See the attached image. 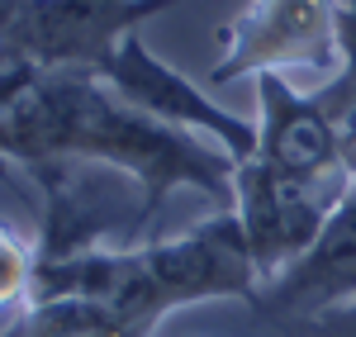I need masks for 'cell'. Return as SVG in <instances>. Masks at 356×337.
I'll return each mask as SVG.
<instances>
[{
    "label": "cell",
    "instance_id": "obj_6",
    "mask_svg": "<svg viewBox=\"0 0 356 337\" xmlns=\"http://www.w3.org/2000/svg\"><path fill=\"white\" fill-rule=\"evenodd\" d=\"M100 81H110L134 110L152 114V119H162L171 129H191L200 138L219 142L223 152L233 157V167L257 152L261 129L247 124V119H238V114H228L223 105H214L209 90H200L191 76H181V72L166 67L157 53H147V43H143L138 33H129V38L119 43V53H114L110 67L100 72Z\"/></svg>",
    "mask_w": 356,
    "mask_h": 337
},
{
    "label": "cell",
    "instance_id": "obj_5",
    "mask_svg": "<svg viewBox=\"0 0 356 337\" xmlns=\"http://www.w3.org/2000/svg\"><path fill=\"white\" fill-rule=\"evenodd\" d=\"M257 105H261V124H257L261 138L252 157H261L285 181L304 186L309 195L337 209L352 195L356 181L342 167L337 133H332V119L323 114L318 95H304L280 72H266V76H257Z\"/></svg>",
    "mask_w": 356,
    "mask_h": 337
},
{
    "label": "cell",
    "instance_id": "obj_8",
    "mask_svg": "<svg viewBox=\"0 0 356 337\" xmlns=\"http://www.w3.org/2000/svg\"><path fill=\"white\" fill-rule=\"evenodd\" d=\"M356 299V186L328 214V224L318 233V243L285 266L275 281L261 285L257 313L266 318H318V313L337 309Z\"/></svg>",
    "mask_w": 356,
    "mask_h": 337
},
{
    "label": "cell",
    "instance_id": "obj_7",
    "mask_svg": "<svg viewBox=\"0 0 356 337\" xmlns=\"http://www.w3.org/2000/svg\"><path fill=\"white\" fill-rule=\"evenodd\" d=\"M328 214L332 204L309 195L295 181H285L261 157H247L233 167V219H238L247 252L261 271V285L275 281L285 266H295L318 243Z\"/></svg>",
    "mask_w": 356,
    "mask_h": 337
},
{
    "label": "cell",
    "instance_id": "obj_9",
    "mask_svg": "<svg viewBox=\"0 0 356 337\" xmlns=\"http://www.w3.org/2000/svg\"><path fill=\"white\" fill-rule=\"evenodd\" d=\"M19 337H134L105 304L81 299V295H57V299H33L15 318Z\"/></svg>",
    "mask_w": 356,
    "mask_h": 337
},
{
    "label": "cell",
    "instance_id": "obj_4",
    "mask_svg": "<svg viewBox=\"0 0 356 337\" xmlns=\"http://www.w3.org/2000/svg\"><path fill=\"white\" fill-rule=\"evenodd\" d=\"M342 72V0H247L219 28L209 85L257 81L266 72Z\"/></svg>",
    "mask_w": 356,
    "mask_h": 337
},
{
    "label": "cell",
    "instance_id": "obj_1",
    "mask_svg": "<svg viewBox=\"0 0 356 337\" xmlns=\"http://www.w3.org/2000/svg\"><path fill=\"white\" fill-rule=\"evenodd\" d=\"M0 157L19 162L38 181L81 162L124 171L138 186L129 238L152 224L162 199L181 186L233 209V157L219 142L134 110L95 72H38V81L0 110Z\"/></svg>",
    "mask_w": 356,
    "mask_h": 337
},
{
    "label": "cell",
    "instance_id": "obj_10",
    "mask_svg": "<svg viewBox=\"0 0 356 337\" xmlns=\"http://www.w3.org/2000/svg\"><path fill=\"white\" fill-rule=\"evenodd\" d=\"M38 266H43V243L0 219V318H19L33 304Z\"/></svg>",
    "mask_w": 356,
    "mask_h": 337
},
{
    "label": "cell",
    "instance_id": "obj_2",
    "mask_svg": "<svg viewBox=\"0 0 356 337\" xmlns=\"http://www.w3.org/2000/svg\"><path fill=\"white\" fill-rule=\"evenodd\" d=\"M57 295L95 299L134 337H152L166 313L186 304L243 299L257 309L261 271L247 252L233 209H219L209 224L166 243H143V247L90 243L76 252H43L33 299H57Z\"/></svg>",
    "mask_w": 356,
    "mask_h": 337
},
{
    "label": "cell",
    "instance_id": "obj_11",
    "mask_svg": "<svg viewBox=\"0 0 356 337\" xmlns=\"http://www.w3.org/2000/svg\"><path fill=\"white\" fill-rule=\"evenodd\" d=\"M318 105H323V114L332 119L342 167L352 171V181H356V81H347V76L337 72L328 81V90H318Z\"/></svg>",
    "mask_w": 356,
    "mask_h": 337
},
{
    "label": "cell",
    "instance_id": "obj_12",
    "mask_svg": "<svg viewBox=\"0 0 356 337\" xmlns=\"http://www.w3.org/2000/svg\"><path fill=\"white\" fill-rule=\"evenodd\" d=\"M33 81H38L33 67H10V62H0V110H10Z\"/></svg>",
    "mask_w": 356,
    "mask_h": 337
},
{
    "label": "cell",
    "instance_id": "obj_15",
    "mask_svg": "<svg viewBox=\"0 0 356 337\" xmlns=\"http://www.w3.org/2000/svg\"><path fill=\"white\" fill-rule=\"evenodd\" d=\"M0 337H19V328H15V323H10V328H5V333H0Z\"/></svg>",
    "mask_w": 356,
    "mask_h": 337
},
{
    "label": "cell",
    "instance_id": "obj_3",
    "mask_svg": "<svg viewBox=\"0 0 356 337\" xmlns=\"http://www.w3.org/2000/svg\"><path fill=\"white\" fill-rule=\"evenodd\" d=\"M176 0H0V62L33 72H105L119 43Z\"/></svg>",
    "mask_w": 356,
    "mask_h": 337
},
{
    "label": "cell",
    "instance_id": "obj_13",
    "mask_svg": "<svg viewBox=\"0 0 356 337\" xmlns=\"http://www.w3.org/2000/svg\"><path fill=\"white\" fill-rule=\"evenodd\" d=\"M314 328H318L323 337H356V299H347V304H337V309H328V313H318Z\"/></svg>",
    "mask_w": 356,
    "mask_h": 337
},
{
    "label": "cell",
    "instance_id": "obj_14",
    "mask_svg": "<svg viewBox=\"0 0 356 337\" xmlns=\"http://www.w3.org/2000/svg\"><path fill=\"white\" fill-rule=\"evenodd\" d=\"M342 76L356 81V0H342Z\"/></svg>",
    "mask_w": 356,
    "mask_h": 337
}]
</instances>
